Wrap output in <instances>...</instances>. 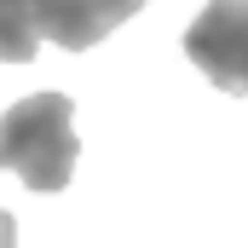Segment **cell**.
Instances as JSON below:
<instances>
[{
  "instance_id": "1",
  "label": "cell",
  "mask_w": 248,
  "mask_h": 248,
  "mask_svg": "<svg viewBox=\"0 0 248 248\" xmlns=\"http://www.w3.org/2000/svg\"><path fill=\"white\" fill-rule=\"evenodd\" d=\"M75 98L63 93H29L23 104H12L0 116V168H12L17 179L41 196L69 185L75 173Z\"/></svg>"
},
{
  "instance_id": "2",
  "label": "cell",
  "mask_w": 248,
  "mask_h": 248,
  "mask_svg": "<svg viewBox=\"0 0 248 248\" xmlns=\"http://www.w3.org/2000/svg\"><path fill=\"white\" fill-rule=\"evenodd\" d=\"M185 58L219 93L248 98V0H208L185 29Z\"/></svg>"
},
{
  "instance_id": "3",
  "label": "cell",
  "mask_w": 248,
  "mask_h": 248,
  "mask_svg": "<svg viewBox=\"0 0 248 248\" xmlns=\"http://www.w3.org/2000/svg\"><path fill=\"white\" fill-rule=\"evenodd\" d=\"M139 6L144 0H35V23L41 41H58L63 52H87L110 29H122Z\"/></svg>"
},
{
  "instance_id": "4",
  "label": "cell",
  "mask_w": 248,
  "mask_h": 248,
  "mask_svg": "<svg viewBox=\"0 0 248 248\" xmlns=\"http://www.w3.org/2000/svg\"><path fill=\"white\" fill-rule=\"evenodd\" d=\"M41 46V23H35V0H0V58L29 63Z\"/></svg>"
},
{
  "instance_id": "5",
  "label": "cell",
  "mask_w": 248,
  "mask_h": 248,
  "mask_svg": "<svg viewBox=\"0 0 248 248\" xmlns=\"http://www.w3.org/2000/svg\"><path fill=\"white\" fill-rule=\"evenodd\" d=\"M0 248H17V219L0 208Z\"/></svg>"
}]
</instances>
